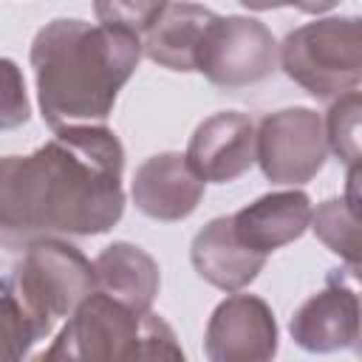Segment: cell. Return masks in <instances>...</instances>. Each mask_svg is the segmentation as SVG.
Listing matches in <instances>:
<instances>
[{
	"label": "cell",
	"mask_w": 362,
	"mask_h": 362,
	"mask_svg": "<svg viewBox=\"0 0 362 362\" xmlns=\"http://www.w3.org/2000/svg\"><path fill=\"white\" fill-rule=\"evenodd\" d=\"M362 305L359 294L348 286V274L334 269L322 291L311 294L291 317V339L311 354H334L354 348L359 337Z\"/></svg>",
	"instance_id": "cell-9"
},
{
	"label": "cell",
	"mask_w": 362,
	"mask_h": 362,
	"mask_svg": "<svg viewBox=\"0 0 362 362\" xmlns=\"http://www.w3.org/2000/svg\"><path fill=\"white\" fill-rule=\"evenodd\" d=\"M133 204L153 221H184L204 198V178L181 153H158L133 175Z\"/></svg>",
	"instance_id": "cell-11"
},
{
	"label": "cell",
	"mask_w": 362,
	"mask_h": 362,
	"mask_svg": "<svg viewBox=\"0 0 362 362\" xmlns=\"http://www.w3.org/2000/svg\"><path fill=\"white\" fill-rule=\"evenodd\" d=\"M54 328V320L37 311L8 277H3V342L6 359H23L40 339H45Z\"/></svg>",
	"instance_id": "cell-17"
},
{
	"label": "cell",
	"mask_w": 362,
	"mask_h": 362,
	"mask_svg": "<svg viewBox=\"0 0 362 362\" xmlns=\"http://www.w3.org/2000/svg\"><path fill=\"white\" fill-rule=\"evenodd\" d=\"M54 359H184L173 328L153 311H136L127 303L96 288L65 322L40 362Z\"/></svg>",
	"instance_id": "cell-3"
},
{
	"label": "cell",
	"mask_w": 362,
	"mask_h": 362,
	"mask_svg": "<svg viewBox=\"0 0 362 362\" xmlns=\"http://www.w3.org/2000/svg\"><path fill=\"white\" fill-rule=\"evenodd\" d=\"M328 147L342 164L362 158V90H348L337 96L325 116Z\"/></svg>",
	"instance_id": "cell-18"
},
{
	"label": "cell",
	"mask_w": 362,
	"mask_h": 362,
	"mask_svg": "<svg viewBox=\"0 0 362 362\" xmlns=\"http://www.w3.org/2000/svg\"><path fill=\"white\" fill-rule=\"evenodd\" d=\"M266 257H269L266 252H257L240 240V235L235 232L232 215L212 218L192 238V246H189V260L198 277L229 294L246 288L263 272Z\"/></svg>",
	"instance_id": "cell-12"
},
{
	"label": "cell",
	"mask_w": 362,
	"mask_h": 362,
	"mask_svg": "<svg viewBox=\"0 0 362 362\" xmlns=\"http://www.w3.org/2000/svg\"><path fill=\"white\" fill-rule=\"evenodd\" d=\"M167 0H93L96 20L110 28L130 31L136 37H144L150 25L164 11Z\"/></svg>",
	"instance_id": "cell-19"
},
{
	"label": "cell",
	"mask_w": 362,
	"mask_h": 362,
	"mask_svg": "<svg viewBox=\"0 0 362 362\" xmlns=\"http://www.w3.org/2000/svg\"><path fill=\"white\" fill-rule=\"evenodd\" d=\"M212 20L215 11L206 6L184 3V0L167 3L141 40L147 59L181 74L198 71V48Z\"/></svg>",
	"instance_id": "cell-14"
},
{
	"label": "cell",
	"mask_w": 362,
	"mask_h": 362,
	"mask_svg": "<svg viewBox=\"0 0 362 362\" xmlns=\"http://www.w3.org/2000/svg\"><path fill=\"white\" fill-rule=\"evenodd\" d=\"M277 62L280 45L269 25L243 14H215L198 48V71L226 90L269 79Z\"/></svg>",
	"instance_id": "cell-6"
},
{
	"label": "cell",
	"mask_w": 362,
	"mask_h": 362,
	"mask_svg": "<svg viewBox=\"0 0 362 362\" xmlns=\"http://www.w3.org/2000/svg\"><path fill=\"white\" fill-rule=\"evenodd\" d=\"M141 37L76 17L45 23L31 42L42 122L51 130L105 124L119 90L139 68Z\"/></svg>",
	"instance_id": "cell-2"
},
{
	"label": "cell",
	"mask_w": 362,
	"mask_h": 362,
	"mask_svg": "<svg viewBox=\"0 0 362 362\" xmlns=\"http://www.w3.org/2000/svg\"><path fill=\"white\" fill-rule=\"evenodd\" d=\"M204 351L212 362H269L277 354V320L263 297L232 294L206 322Z\"/></svg>",
	"instance_id": "cell-8"
},
{
	"label": "cell",
	"mask_w": 362,
	"mask_h": 362,
	"mask_svg": "<svg viewBox=\"0 0 362 362\" xmlns=\"http://www.w3.org/2000/svg\"><path fill=\"white\" fill-rule=\"evenodd\" d=\"M184 156L204 181L229 184L257 161V127L246 113L221 110L195 127Z\"/></svg>",
	"instance_id": "cell-10"
},
{
	"label": "cell",
	"mask_w": 362,
	"mask_h": 362,
	"mask_svg": "<svg viewBox=\"0 0 362 362\" xmlns=\"http://www.w3.org/2000/svg\"><path fill=\"white\" fill-rule=\"evenodd\" d=\"M311 198L303 189H283L246 204L232 215V223L243 243L272 255L274 249L303 238V232L311 226Z\"/></svg>",
	"instance_id": "cell-13"
},
{
	"label": "cell",
	"mask_w": 362,
	"mask_h": 362,
	"mask_svg": "<svg viewBox=\"0 0 362 362\" xmlns=\"http://www.w3.org/2000/svg\"><path fill=\"white\" fill-rule=\"evenodd\" d=\"M345 204L362 215V158L348 164V175H345Z\"/></svg>",
	"instance_id": "cell-21"
},
{
	"label": "cell",
	"mask_w": 362,
	"mask_h": 362,
	"mask_svg": "<svg viewBox=\"0 0 362 362\" xmlns=\"http://www.w3.org/2000/svg\"><path fill=\"white\" fill-rule=\"evenodd\" d=\"M124 147L105 124H71L28 156L0 161L6 246L51 235H102L124 212Z\"/></svg>",
	"instance_id": "cell-1"
},
{
	"label": "cell",
	"mask_w": 362,
	"mask_h": 362,
	"mask_svg": "<svg viewBox=\"0 0 362 362\" xmlns=\"http://www.w3.org/2000/svg\"><path fill=\"white\" fill-rule=\"evenodd\" d=\"M339 0H286V6H294L305 14H322V11H331Z\"/></svg>",
	"instance_id": "cell-22"
},
{
	"label": "cell",
	"mask_w": 362,
	"mask_h": 362,
	"mask_svg": "<svg viewBox=\"0 0 362 362\" xmlns=\"http://www.w3.org/2000/svg\"><path fill=\"white\" fill-rule=\"evenodd\" d=\"M240 6L252 8V11H272V8H283L286 0H238Z\"/></svg>",
	"instance_id": "cell-23"
},
{
	"label": "cell",
	"mask_w": 362,
	"mask_h": 362,
	"mask_svg": "<svg viewBox=\"0 0 362 362\" xmlns=\"http://www.w3.org/2000/svg\"><path fill=\"white\" fill-rule=\"evenodd\" d=\"M11 286L45 317H71L96 288V266L68 240L37 238L25 243L17 272L6 274Z\"/></svg>",
	"instance_id": "cell-5"
},
{
	"label": "cell",
	"mask_w": 362,
	"mask_h": 362,
	"mask_svg": "<svg viewBox=\"0 0 362 362\" xmlns=\"http://www.w3.org/2000/svg\"><path fill=\"white\" fill-rule=\"evenodd\" d=\"M28 122V99H25V82L11 59H3V116L0 127L11 130L17 124Z\"/></svg>",
	"instance_id": "cell-20"
},
{
	"label": "cell",
	"mask_w": 362,
	"mask_h": 362,
	"mask_svg": "<svg viewBox=\"0 0 362 362\" xmlns=\"http://www.w3.org/2000/svg\"><path fill=\"white\" fill-rule=\"evenodd\" d=\"M328 153L325 122L311 107H283L257 124V164L272 184H308Z\"/></svg>",
	"instance_id": "cell-7"
},
{
	"label": "cell",
	"mask_w": 362,
	"mask_h": 362,
	"mask_svg": "<svg viewBox=\"0 0 362 362\" xmlns=\"http://www.w3.org/2000/svg\"><path fill=\"white\" fill-rule=\"evenodd\" d=\"M359 305H362V294H359ZM354 351H356V356H362V320H359V337L354 342Z\"/></svg>",
	"instance_id": "cell-24"
},
{
	"label": "cell",
	"mask_w": 362,
	"mask_h": 362,
	"mask_svg": "<svg viewBox=\"0 0 362 362\" xmlns=\"http://www.w3.org/2000/svg\"><path fill=\"white\" fill-rule=\"evenodd\" d=\"M314 235L345 260V274L362 286V215L354 212L345 198H328L314 209Z\"/></svg>",
	"instance_id": "cell-16"
},
{
	"label": "cell",
	"mask_w": 362,
	"mask_h": 362,
	"mask_svg": "<svg viewBox=\"0 0 362 362\" xmlns=\"http://www.w3.org/2000/svg\"><path fill=\"white\" fill-rule=\"evenodd\" d=\"M280 68L317 99H334L362 82V17H322L286 34Z\"/></svg>",
	"instance_id": "cell-4"
},
{
	"label": "cell",
	"mask_w": 362,
	"mask_h": 362,
	"mask_svg": "<svg viewBox=\"0 0 362 362\" xmlns=\"http://www.w3.org/2000/svg\"><path fill=\"white\" fill-rule=\"evenodd\" d=\"M96 283L110 297L127 303L136 311H150L161 286L158 263L139 246L127 240H116L105 246L96 260Z\"/></svg>",
	"instance_id": "cell-15"
}]
</instances>
